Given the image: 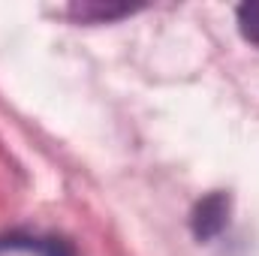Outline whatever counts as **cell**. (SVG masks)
<instances>
[{
    "label": "cell",
    "mask_w": 259,
    "mask_h": 256,
    "mask_svg": "<svg viewBox=\"0 0 259 256\" xmlns=\"http://www.w3.org/2000/svg\"><path fill=\"white\" fill-rule=\"evenodd\" d=\"M226 220H229V196L217 190L196 202L190 214V229L199 241H211L226 229Z\"/></svg>",
    "instance_id": "cell-1"
},
{
    "label": "cell",
    "mask_w": 259,
    "mask_h": 256,
    "mask_svg": "<svg viewBox=\"0 0 259 256\" xmlns=\"http://www.w3.org/2000/svg\"><path fill=\"white\" fill-rule=\"evenodd\" d=\"M69 12L78 15V18H88V21H103V18L109 21V18L127 15L133 9H130V6H118V3H75Z\"/></svg>",
    "instance_id": "cell-2"
},
{
    "label": "cell",
    "mask_w": 259,
    "mask_h": 256,
    "mask_svg": "<svg viewBox=\"0 0 259 256\" xmlns=\"http://www.w3.org/2000/svg\"><path fill=\"white\" fill-rule=\"evenodd\" d=\"M238 30L247 42L259 46V0H247L238 6Z\"/></svg>",
    "instance_id": "cell-3"
},
{
    "label": "cell",
    "mask_w": 259,
    "mask_h": 256,
    "mask_svg": "<svg viewBox=\"0 0 259 256\" xmlns=\"http://www.w3.org/2000/svg\"><path fill=\"white\" fill-rule=\"evenodd\" d=\"M36 250L42 256H78L75 247H72L66 238H46V241H36Z\"/></svg>",
    "instance_id": "cell-4"
}]
</instances>
